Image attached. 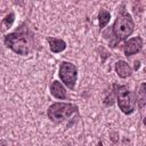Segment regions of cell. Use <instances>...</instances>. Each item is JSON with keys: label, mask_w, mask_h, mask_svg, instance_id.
Wrapping results in <instances>:
<instances>
[{"label": "cell", "mask_w": 146, "mask_h": 146, "mask_svg": "<svg viewBox=\"0 0 146 146\" xmlns=\"http://www.w3.org/2000/svg\"><path fill=\"white\" fill-rule=\"evenodd\" d=\"M133 30H135V23L131 15L124 10L120 11L112 27L113 34L116 38V40L117 41L125 40L128 36L132 34Z\"/></svg>", "instance_id": "obj_1"}, {"label": "cell", "mask_w": 146, "mask_h": 146, "mask_svg": "<svg viewBox=\"0 0 146 146\" xmlns=\"http://www.w3.org/2000/svg\"><path fill=\"white\" fill-rule=\"evenodd\" d=\"M78 112V106L71 103H55L49 106L47 115L50 121L60 123Z\"/></svg>", "instance_id": "obj_2"}, {"label": "cell", "mask_w": 146, "mask_h": 146, "mask_svg": "<svg viewBox=\"0 0 146 146\" xmlns=\"http://www.w3.org/2000/svg\"><path fill=\"white\" fill-rule=\"evenodd\" d=\"M5 46L11 49L14 52L26 56L30 52V43L25 33L22 32H13L5 36Z\"/></svg>", "instance_id": "obj_3"}, {"label": "cell", "mask_w": 146, "mask_h": 146, "mask_svg": "<svg viewBox=\"0 0 146 146\" xmlns=\"http://www.w3.org/2000/svg\"><path fill=\"white\" fill-rule=\"evenodd\" d=\"M116 99L120 110L124 114H131L136 107V98L127 86H116Z\"/></svg>", "instance_id": "obj_4"}, {"label": "cell", "mask_w": 146, "mask_h": 146, "mask_svg": "<svg viewBox=\"0 0 146 146\" xmlns=\"http://www.w3.org/2000/svg\"><path fill=\"white\" fill-rule=\"evenodd\" d=\"M58 75L68 89H71V90L74 89L75 83H76V79H78V68L74 64L68 63V62L60 63Z\"/></svg>", "instance_id": "obj_5"}, {"label": "cell", "mask_w": 146, "mask_h": 146, "mask_svg": "<svg viewBox=\"0 0 146 146\" xmlns=\"http://www.w3.org/2000/svg\"><path fill=\"white\" fill-rule=\"evenodd\" d=\"M141 48H143V39L140 36H133L129 39L128 41H125L123 46V52L128 57V56H132L139 52Z\"/></svg>", "instance_id": "obj_6"}, {"label": "cell", "mask_w": 146, "mask_h": 146, "mask_svg": "<svg viewBox=\"0 0 146 146\" xmlns=\"http://www.w3.org/2000/svg\"><path fill=\"white\" fill-rule=\"evenodd\" d=\"M50 94L52 97L57 98V99H65L66 98V90L64 88V86L59 82V81H52L50 83Z\"/></svg>", "instance_id": "obj_7"}, {"label": "cell", "mask_w": 146, "mask_h": 146, "mask_svg": "<svg viewBox=\"0 0 146 146\" xmlns=\"http://www.w3.org/2000/svg\"><path fill=\"white\" fill-rule=\"evenodd\" d=\"M47 41H48V44H49V48H50L51 52H54V54L62 52L66 48V42L62 39L54 38V36H48Z\"/></svg>", "instance_id": "obj_8"}, {"label": "cell", "mask_w": 146, "mask_h": 146, "mask_svg": "<svg viewBox=\"0 0 146 146\" xmlns=\"http://www.w3.org/2000/svg\"><path fill=\"white\" fill-rule=\"evenodd\" d=\"M114 68H115L116 74H117L120 78H122V79H125V78L130 76L131 73H132V68H131L130 65H129L127 62H124V60H117V62L115 63Z\"/></svg>", "instance_id": "obj_9"}, {"label": "cell", "mask_w": 146, "mask_h": 146, "mask_svg": "<svg viewBox=\"0 0 146 146\" xmlns=\"http://www.w3.org/2000/svg\"><path fill=\"white\" fill-rule=\"evenodd\" d=\"M14 21H15V14L14 13L8 14L5 18H2V21L0 23V31L1 32H5L8 29H10L11 25H13V23H14Z\"/></svg>", "instance_id": "obj_10"}, {"label": "cell", "mask_w": 146, "mask_h": 146, "mask_svg": "<svg viewBox=\"0 0 146 146\" xmlns=\"http://www.w3.org/2000/svg\"><path fill=\"white\" fill-rule=\"evenodd\" d=\"M146 103V95H145V82H143L139 87V91L137 92V105L141 111H144Z\"/></svg>", "instance_id": "obj_11"}, {"label": "cell", "mask_w": 146, "mask_h": 146, "mask_svg": "<svg viewBox=\"0 0 146 146\" xmlns=\"http://www.w3.org/2000/svg\"><path fill=\"white\" fill-rule=\"evenodd\" d=\"M111 19V14L110 11H107L106 9H100L99 14H98V21H99V27L103 29L107 25V23Z\"/></svg>", "instance_id": "obj_12"}, {"label": "cell", "mask_w": 146, "mask_h": 146, "mask_svg": "<svg viewBox=\"0 0 146 146\" xmlns=\"http://www.w3.org/2000/svg\"><path fill=\"white\" fill-rule=\"evenodd\" d=\"M139 66H140V62H139V60H136V62H135V70H138Z\"/></svg>", "instance_id": "obj_13"}, {"label": "cell", "mask_w": 146, "mask_h": 146, "mask_svg": "<svg viewBox=\"0 0 146 146\" xmlns=\"http://www.w3.org/2000/svg\"><path fill=\"white\" fill-rule=\"evenodd\" d=\"M0 146H8V144H7V141H6V140L0 139Z\"/></svg>", "instance_id": "obj_14"}, {"label": "cell", "mask_w": 146, "mask_h": 146, "mask_svg": "<svg viewBox=\"0 0 146 146\" xmlns=\"http://www.w3.org/2000/svg\"><path fill=\"white\" fill-rule=\"evenodd\" d=\"M97 146H103V144H102V141H99V143L97 144Z\"/></svg>", "instance_id": "obj_15"}]
</instances>
